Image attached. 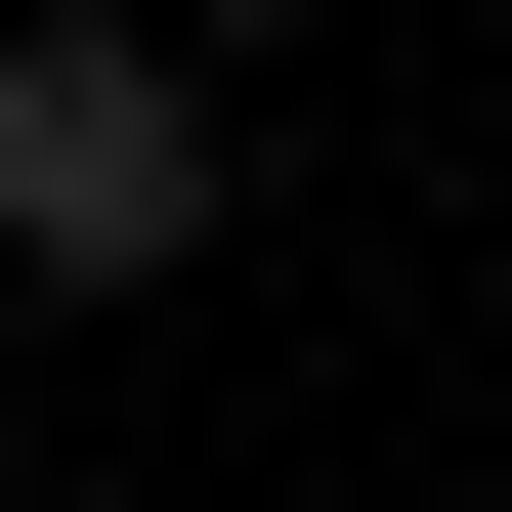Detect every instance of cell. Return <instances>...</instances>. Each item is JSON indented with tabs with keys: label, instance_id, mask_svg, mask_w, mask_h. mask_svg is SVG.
Instances as JSON below:
<instances>
[{
	"label": "cell",
	"instance_id": "cell-1",
	"mask_svg": "<svg viewBox=\"0 0 512 512\" xmlns=\"http://www.w3.org/2000/svg\"><path fill=\"white\" fill-rule=\"evenodd\" d=\"M214 171H256V128L171 86L128 0H86V43H0V256H43V299H171V256H214Z\"/></svg>",
	"mask_w": 512,
	"mask_h": 512
},
{
	"label": "cell",
	"instance_id": "cell-2",
	"mask_svg": "<svg viewBox=\"0 0 512 512\" xmlns=\"http://www.w3.org/2000/svg\"><path fill=\"white\" fill-rule=\"evenodd\" d=\"M128 43H171V86H214V43H342V0H128Z\"/></svg>",
	"mask_w": 512,
	"mask_h": 512
}]
</instances>
